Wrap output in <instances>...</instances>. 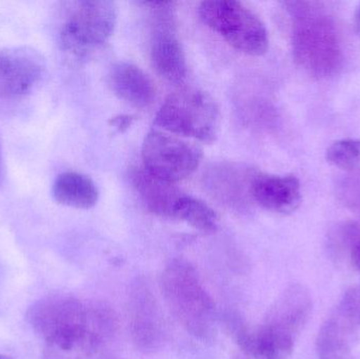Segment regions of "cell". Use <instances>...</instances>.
<instances>
[{
    "mask_svg": "<svg viewBox=\"0 0 360 359\" xmlns=\"http://www.w3.org/2000/svg\"><path fill=\"white\" fill-rule=\"evenodd\" d=\"M27 318L36 334L63 353L92 351L113 332L115 325L114 315L107 308L65 295L36 301Z\"/></svg>",
    "mask_w": 360,
    "mask_h": 359,
    "instance_id": "1",
    "label": "cell"
},
{
    "mask_svg": "<svg viewBox=\"0 0 360 359\" xmlns=\"http://www.w3.org/2000/svg\"><path fill=\"white\" fill-rule=\"evenodd\" d=\"M283 6L293 19L292 48L296 63L313 77L326 78L335 73L342 53L332 19L314 2L289 1Z\"/></svg>",
    "mask_w": 360,
    "mask_h": 359,
    "instance_id": "2",
    "label": "cell"
},
{
    "mask_svg": "<svg viewBox=\"0 0 360 359\" xmlns=\"http://www.w3.org/2000/svg\"><path fill=\"white\" fill-rule=\"evenodd\" d=\"M57 42L69 63H86L111 37L117 6L109 0L63 2L59 12Z\"/></svg>",
    "mask_w": 360,
    "mask_h": 359,
    "instance_id": "3",
    "label": "cell"
},
{
    "mask_svg": "<svg viewBox=\"0 0 360 359\" xmlns=\"http://www.w3.org/2000/svg\"><path fill=\"white\" fill-rule=\"evenodd\" d=\"M160 285L169 309L191 335L205 339L214 334L215 303L188 261H171L162 272Z\"/></svg>",
    "mask_w": 360,
    "mask_h": 359,
    "instance_id": "4",
    "label": "cell"
},
{
    "mask_svg": "<svg viewBox=\"0 0 360 359\" xmlns=\"http://www.w3.org/2000/svg\"><path fill=\"white\" fill-rule=\"evenodd\" d=\"M155 124L176 136L211 143L219 132V109L207 93L181 88L167 97L156 114Z\"/></svg>",
    "mask_w": 360,
    "mask_h": 359,
    "instance_id": "5",
    "label": "cell"
},
{
    "mask_svg": "<svg viewBox=\"0 0 360 359\" xmlns=\"http://www.w3.org/2000/svg\"><path fill=\"white\" fill-rule=\"evenodd\" d=\"M201 20L235 50L262 56L269 48V34L262 19L249 8L232 0L201 2Z\"/></svg>",
    "mask_w": 360,
    "mask_h": 359,
    "instance_id": "6",
    "label": "cell"
},
{
    "mask_svg": "<svg viewBox=\"0 0 360 359\" xmlns=\"http://www.w3.org/2000/svg\"><path fill=\"white\" fill-rule=\"evenodd\" d=\"M48 77L46 57L32 46L0 50V109H13L37 92Z\"/></svg>",
    "mask_w": 360,
    "mask_h": 359,
    "instance_id": "7",
    "label": "cell"
},
{
    "mask_svg": "<svg viewBox=\"0 0 360 359\" xmlns=\"http://www.w3.org/2000/svg\"><path fill=\"white\" fill-rule=\"evenodd\" d=\"M201 158L199 145L156 129L150 131L143 141V168L169 183H176L191 176Z\"/></svg>",
    "mask_w": 360,
    "mask_h": 359,
    "instance_id": "8",
    "label": "cell"
},
{
    "mask_svg": "<svg viewBox=\"0 0 360 359\" xmlns=\"http://www.w3.org/2000/svg\"><path fill=\"white\" fill-rule=\"evenodd\" d=\"M152 11L154 33L151 61L154 69L171 84H179L188 75L186 54L175 31L173 2H143Z\"/></svg>",
    "mask_w": 360,
    "mask_h": 359,
    "instance_id": "9",
    "label": "cell"
},
{
    "mask_svg": "<svg viewBox=\"0 0 360 359\" xmlns=\"http://www.w3.org/2000/svg\"><path fill=\"white\" fill-rule=\"evenodd\" d=\"M129 311V324L135 345L143 351H155L164 343V318L153 293L139 280L133 286Z\"/></svg>",
    "mask_w": 360,
    "mask_h": 359,
    "instance_id": "10",
    "label": "cell"
},
{
    "mask_svg": "<svg viewBox=\"0 0 360 359\" xmlns=\"http://www.w3.org/2000/svg\"><path fill=\"white\" fill-rule=\"evenodd\" d=\"M312 312L310 291L304 285H291L271 306L264 326L296 339L312 318Z\"/></svg>",
    "mask_w": 360,
    "mask_h": 359,
    "instance_id": "11",
    "label": "cell"
},
{
    "mask_svg": "<svg viewBox=\"0 0 360 359\" xmlns=\"http://www.w3.org/2000/svg\"><path fill=\"white\" fill-rule=\"evenodd\" d=\"M250 193L253 202L264 210L289 215L302 204V185L293 175H273L256 172L252 177Z\"/></svg>",
    "mask_w": 360,
    "mask_h": 359,
    "instance_id": "12",
    "label": "cell"
},
{
    "mask_svg": "<svg viewBox=\"0 0 360 359\" xmlns=\"http://www.w3.org/2000/svg\"><path fill=\"white\" fill-rule=\"evenodd\" d=\"M130 179L150 212L165 218H174L177 204L184 194L175 183L154 176L145 168L131 170Z\"/></svg>",
    "mask_w": 360,
    "mask_h": 359,
    "instance_id": "13",
    "label": "cell"
},
{
    "mask_svg": "<svg viewBox=\"0 0 360 359\" xmlns=\"http://www.w3.org/2000/svg\"><path fill=\"white\" fill-rule=\"evenodd\" d=\"M110 84L120 99L136 107H149L156 96L153 80L133 63L116 65L110 74Z\"/></svg>",
    "mask_w": 360,
    "mask_h": 359,
    "instance_id": "14",
    "label": "cell"
},
{
    "mask_svg": "<svg viewBox=\"0 0 360 359\" xmlns=\"http://www.w3.org/2000/svg\"><path fill=\"white\" fill-rule=\"evenodd\" d=\"M254 170L233 164H221L212 168L207 176V185L213 195L231 207H241L252 200L250 188Z\"/></svg>",
    "mask_w": 360,
    "mask_h": 359,
    "instance_id": "15",
    "label": "cell"
},
{
    "mask_svg": "<svg viewBox=\"0 0 360 359\" xmlns=\"http://www.w3.org/2000/svg\"><path fill=\"white\" fill-rule=\"evenodd\" d=\"M296 339L262 325L257 330L247 329L238 332V341L243 351L254 359H290Z\"/></svg>",
    "mask_w": 360,
    "mask_h": 359,
    "instance_id": "16",
    "label": "cell"
},
{
    "mask_svg": "<svg viewBox=\"0 0 360 359\" xmlns=\"http://www.w3.org/2000/svg\"><path fill=\"white\" fill-rule=\"evenodd\" d=\"M52 195L57 204L88 210L98 202L99 192L94 181L78 172H65L55 179Z\"/></svg>",
    "mask_w": 360,
    "mask_h": 359,
    "instance_id": "17",
    "label": "cell"
},
{
    "mask_svg": "<svg viewBox=\"0 0 360 359\" xmlns=\"http://www.w3.org/2000/svg\"><path fill=\"white\" fill-rule=\"evenodd\" d=\"M356 330V326L335 310V313L319 329L316 339L317 358H346L350 349L351 337Z\"/></svg>",
    "mask_w": 360,
    "mask_h": 359,
    "instance_id": "18",
    "label": "cell"
},
{
    "mask_svg": "<svg viewBox=\"0 0 360 359\" xmlns=\"http://www.w3.org/2000/svg\"><path fill=\"white\" fill-rule=\"evenodd\" d=\"M174 219L184 221L203 233H213L218 228V215L199 198L184 194L175 210Z\"/></svg>",
    "mask_w": 360,
    "mask_h": 359,
    "instance_id": "19",
    "label": "cell"
},
{
    "mask_svg": "<svg viewBox=\"0 0 360 359\" xmlns=\"http://www.w3.org/2000/svg\"><path fill=\"white\" fill-rule=\"evenodd\" d=\"M326 159L332 166L345 171L360 169V139L334 141L326 152Z\"/></svg>",
    "mask_w": 360,
    "mask_h": 359,
    "instance_id": "20",
    "label": "cell"
},
{
    "mask_svg": "<svg viewBox=\"0 0 360 359\" xmlns=\"http://www.w3.org/2000/svg\"><path fill=\"white\" fill-rule=\"evenodd\" d=\"M360 242V227L355 223H345L332 231L328 240V251L335 259H350Z\"/></svg>",
    "mask_w": 360,
    "mask_h": 359,
    "instance_id": "21",
    "label": "cell"
},
{
    "mask_svg": "<svg viewBox=\"0 0 360 359\" xmlns=\"http://www.w3.org/2000/svg\"><path fill=\"white\" fill-rule=\"evenodd\" d=\"M135 117L133 115H127V114H122V115H117L115 117L110 119L109 124L112 128L115 129L117 132L124 133L132 126L134 122Z\"/></svg>",
    "mask_w": 360,
    "mask_h": 359,
    "instance_id": "22",
    "label": "cell"
},
{
    "mask_svg": "<svg viewBox=\"0 0 360 359\" xmlns=\"http://www.w3.org/2000/svg\"><path fill=\"white\" fill-rule=\"evenodd\" d=\"M349 185L353 188V194H350V196L353 195V198H347L346 202L352 208V210L360 215V183H356Z\"/></svg>",
    "mask_w": 360,
    "mask_h": 359,
    "instance_id": "23",
    "label": "cell"
},
{
    "mask_svg": "<svg viewBox=\"0 0 360 359\" xmlns=\"http://www.w3.org/2000/svg\"><path fill=\"white\" fill-rule=\"evenodd\" d=\"M351 263H352L353 267L357 270L360 273V242L354 250H353L352 254L350 257Z\"/></svg>",
    "mask_w": 360,
    "mask_h": 359,
    "instance_id": "24",
    "label": "cell"
},
{
    "mask_svg": "<svg viewBox=\"0 0 360 359\" xmlns=\"http://www.w3.org/2000/svg\"><path fill=\"white\" fill-rule=\"evenodd\" d=\"M4 177H6V169H4V152H2L1 143H0V189L4 185Z\"/></svg>",
    "mask_w": 360,
    "mask_h": 359,
    "instance_id": "25",
    "label": "cell"
},
{
    "mask_svg": "<svg viewBox=\"0 0 360 359\" xmlns=\"http://www.w3.org/2000/svg\"><path fill=\"white\" fill-rule=\"evenodd\" d=\"M354 27L357 35L360 37V4H359V6H357L354 13Z\"/></svg>",
    "mask_w": 360,
    "mask_h": 359,
    "instance_id": "26",
    "label": "cell"
},
{
    "mask_svg": "<svg viewBox=\"0 0 360 359\" xmlns=\"http://www.w3.org/2000/svg\"><path fill=\"white\" fill-rule=\"evenodd\" d=\"M0 359H13L8 355H4V354H0Z\"/></svg>",
    "mask_w": 360,
    "mask_h": 359,
    "instance_id": "27",
    "label": "cell"
},
{
    "mask_svg": "<svg viewBox=\"0 0 360 359\" xmlns=\"http://www.w3.org/2000/svg\"><path fill=\"white\" fill-rule=\"evenodd\" d=\"M232 359H247V358H245V356L236 355L234 356V358H233Z\"/></svg>",
    "mask_w": 360,
    "mask_h": 359,
    "instance_id": "28",
    "label": "cell"
}]
</instances>
